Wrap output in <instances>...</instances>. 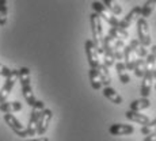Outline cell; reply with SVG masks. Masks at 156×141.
Wrapping results in <instances>:
<instances>
[{
	"label": "cell",
	"instance_id": "obj_1",
	"mask_svg": "<svg viewBox=\"0 0 156 141\" xmlns=\"http://www.w3.org/2000/svg\"><path fill=\"white\" fill-rule=\"evenodd\" d=\"M18 80L20 82V87H22V94L25 98L26 103L30 107L34 106V103L37 102V99L34 97L31 87V76H30V69L27 67H20L18 69Z\"/></svg>",
	"mask_w": 156,
	"mask_h": 141
},
{
	"label": "cell",
	"instance_id": "obj_2",
	"mask_svg": "<svg viewBox=\"0 0 156 141\" xmlns=\"http://www.w3.org/2000/svg\"><path fill=\"white\" fill-rule=\"evenodd\" d=\"M90 23H91L92 41H94V44H95V46H97L99 55L102 56L103 55V40H105L103 26H102V18L97 12H92L91 15H90Z\"/></svg>",
	"mask_w": 156,
	"mask_h": 141
},
{
	"label": "cell",
	"instance_id": "obj_3",
	"mask_svg": "<svg viewBox=\"0 0 156 141\" xmlns=\"http://www.w3.org/2000/svg\"><path fill=\"white\" fill-rule=\"evenodd\" d=\"M44 110H45L44 100H37L34 103V106L31 107V115H30L29 124H27V134L29 136H35V134H37L38 121H40Z\"/></svg>",
	"mask_w": 156,
	"mask_h": 141
},
{
	"label": "cell",
	"instance_id": "obj_4",
	"mask_svg": "<svg viewBox=\"0 0 156 141\" xmlns=\"http://www.w3.org/2000/svg\"><path fill=\"white\" fill-rule=\"evenodd\" d=\"M102 62L106 64L109 68L115 65V56H114V38L107 33L103 40V55H102Z\"/></svg>",
	"mask_w": 156,
	"mask_h": 141
},
{
	"label": "cell",
	"instance_id": "obj_5",
	"mask_svg": "<svg viewBox=\"0 0 156 141\" xmlns=\"http://www.w3.org/2000/svg\"><path fill=\"white\" fill-rule=\"evenodd\" d=\"M91 7H92V10H94V12H97L102 19L106 20L110 26H119V20H118V18H117V15H114L103 3L92 2Z\"/></svg>",
	"mask_w": 156,
	"mask_h": 141
},
{
	"label": "cell",
	"instance_id": "obj_6",
	"mask_svg": "<svg viewBox=\"0 0 156 141\" xmlns=\"http://www.w3.org/2000/svg\"><path fill=\"white\" fill-rule=\"evenodd\" d=\"M84 49H86V56H87V61H88L90 68H98L101 64L99 60V52H98L97 46H95L94 41L92 40H87L84 42Z\"/></svg>",
	"mask_w": 156,
	"mask_h": 141
},
{
	"label": "cell",
	"instance_id": "obj_7",
	"mask_svg": "<svg viewBox=\"0 0 156 141\" xmlns=\"http://www.w3.org/2000/svg\"><path fill=\"white\" fill-rule=\"evenodd\" d=\"M4 121H5V124H7L8 126L12 129V132L16 134V136L22 137V139H25V137L29 136L27 134V128L23 126V124L12 113L4 114Z\"/></svg>",
	"mask_w": 156,
	"mask_h": 141
},
{
	"label": "cell",
	"instance_id": "obj_8",
	"mask_svg": "<svg viewBox=\"0 0 156 141\" xmlns=\"http://www.w3.org/2000/svg\"><path fill=\"white\" fill-rule=\"evenodd\" d=\"M137 35H139V41L144 46H151V34H149V25L147 18L140 16L137 19Z\"/></svg>",
	"mask_w": 156,
	"mask_h": 141
},
{
	"label": "cell",
	"instance_id": "obj_9",
	"mask_svg": "<svg viewBox=\"0 0 156 141\" xmlns=\"http://www.w3.org/2000/svg\"><path fill=\"white\" fill-rule=\"evenodd\" d=\"M154 69L155 68H147L145 73L143 76L141 87H140V94L143 98H148L152 91V83H154Z\"/></svg>",
	"mask_w": 156,
	"mask_h": 141
},
{
	"label": "cell",
	"instance_id": "obj_10",
	"mask_svg": "<svg viewBox=\"0 0 156 141\" xmlns=\"http://www.w3.org/2000/svg\"><path fill=\"white\" fill-rule=\"evenodd\" d=\"M16 80H18V69H14L12 75H10L8 77H5L4 84H3L2 90H0V102H4V100L8 99L11 91H12V88L15 86V83H16Z\"/></svg>",
	"mask_w": 156,
	"mask_h": 141
},
{
	"label": "cell",
	"instance_id": "obj_11",
	"mask_svg": "<svg viewBox=\"0 0 156 141\" xmlns=\"http://www.w3.org/2000/svg\"><path fill=\"white\" fill-rule=\"evenodd\" d=\"M141 16V7L140 5H136L133 7L130 11L126 14V16H124L121 20H119V26L118 27H122V29H129L132 26L133 22H137V19Z\"/></svg>",
	"mask_w": 156,
	"mask_h": 141
},
{
	"label": "cell",
	"instance_id": "obj_12",
	"mask_svg": "<svg viewBox=\"0 0 156 141\" xmlns=\"http://www.w3.org/2000/svg\"><path fill=\"white\" fill-rule=\"evenodd\" d=\"M52 118H53V111L50 109H45L42 115H41V118H40V121H38V126H37V134L38 136H44V134L46 133Z\"/></svg>",
	"mask_w": 156,
	"mask_h": 141
},
{
	"label": "cell",
	"instance_id": "obj_13",
	"mask_svg": "<svg viewBox=\"0 0 156 141\" xmlns=\"http://www.w3.org/2000/svg\"><path fill=\"white\" fill-rule=\"evenodd\" d=\"M109 133L112 136H128L134 133V126L126 124H113L109 128Z\"/></svg>",
	"mask_w": 156,
	"mask_h": 141
},
{
	"label": "cell",
	"instance_id": "obj_14",
	"mask_svg": "<svg viewBox=\"0 0 156 141\" xmlns=\"http://www.w3.org/2000/svg\"><path fill=\"white\" fill-rule=\"evenodd\" d=\"M125 117H126V119H129V121L136 122V124H140V125H147L151 122L148 115L141 114V111H134V110H130V109L125 113Z\"/></svg>",
	"mask_w": 156,
	"mask_h": 141
},
{
	"label": "cell",
	"instance_id": "obj_15",
	"mask_svg": "<svg viewBox=\"0 0 156 141\" xmlns=\"http://www.w3.org/2000/svg\"><path fill=\"white\" fill-rule=\"evenodd\" d=\"M134 49L130 46V45H126L124 49V61L126 64L128 71H133L134 69V64H136V57H134Z\"/></svg>",
	"mask_w": 156,
	"mask_h": 141
},
{
	"label": "cell",
	"instance_id": "obj_16",
	"mask_svg": "<svg viewBox=\"0 0 156 141\" xmlns=\"http://www.w3.org/2000/svg\"><path fill=\"white\" fill-rule=\"evenodd\" d=\"M22 103L18 100H12V102H8V100H4V102H0V111L3 114H7V113H16V111H20L22 110Z\"/></svg>",
	"mask_w": 156,
	"mask_h": 141
},
{
	"label": "cell",
	"instance_id": "obj_17",
	"mask_svg": "<svg viewBox=\"0 0 156 141\" xmlns=\"http://www.w3.org/2000/svg\"><path fill=\"white\" fill-rule=\"evenodd\" d=\"M88 77H90V83H91V87L94 90H101L103 83H102V77L99 73V69L98 68H90L88 71Z\"/></svg>",
	"mask_w": 156,
	"mask_h": 141
},
{
	"label": "cell",
	"instance_id": "obj_18",
	"mask_svg": "<svg viewBox=\"0 0 156 141\" xmlns=\"http://www.w3.org/2000/svg\"><path fill=\"white\" fill-rule=\"evenodd\" d=\"M103 97L107 98L114 104H122V102H124V99H122L121 95H119L118 92L110 86H107V87L103 88Z\"/></svg>",
	"mask_w": 156,
	"mask_h": 141
},
{
	"label": "cell",
	"instance_id": "obj_19",
	"mask_svg": "<svg viewBox=\"0 0 156 141\" xmlns=\"http://www.w3.org/2000/svg\"><path fill=\"white\" fill-rule=\"evenodd\" d=\"M129 45H130V46L134 49V53H136V56H137V57L145 58V57L149 55L148 50H147V46H144V45L140 42L139 38H133V40H130Z\"/></svg>",
	"mask_w": 156,
	"mask_h": 141
},
{
	"label": "cell",
	"instance_id": "obj_20",
	"mask_svg": "<svg viewBox=\"0 0 156 141\" xmlns=\"http://www.w3.org/2000/svg\"><path fill=\"white\" fill-rule=\"evenodd\" d=\"M151 106V100L148 98H140V99H136V100L130 102V110H134V111H143V110H147L149 109Z\"/></svg>",
	"mask_w": 156,
	"mask_h": 141
},
{
	"label": "cell",
	"instance_id": "obj_21",
	"mask_svg": "<svg viewBox=\"0 0 156 141\" xmlns=\"http://www.w3.org/2000/svg\"><path fill=\"white\" fill-rule=\"evenodd\" d=\"M109 34L112 35L114 40H126V38H129L128 30L122 29V27H118V26H110Z\"/></svg>",
	"mask_w": 156,
	"mask_h": 141
},
{
	"label": "cell",
	"instance_id": "obj_22",
	"mask_svg": "<svg viewBox=\"0 0 156 141\" xmlns=\"http://www.w3.org/2000/svg\"><path fill=\"white\" fill-rule=\"evenodd\" d=\"M98 69H99V73H101V77H102V83H103L105 87L110 86V83H112V76H110V68L107 67L106 64H103V62H101L99 67H98Z\"/></svg>",
	"mask_w": 156,
	"mask_h": 141
},
{
	"label": "cell",
	"instance_id": "obj_23",
	"mask_svg": "<svg viewBox=\"0 0 156 141\" xmlns=\"http://www.w3.org/2000/svg\"><path fill=\"white\" fill-rule=\"evenodd\" d=\"M145 69H147V65H145V60H143L141 57H137L136 60V64H134V75H136V77H141L144 76V73H145Z\"/></svg>",
	"mask_w": 156,
	"mask_h": 141
},
{
	"label": "cell",
	"instance_id": "obj_24",
	"mask_svg": "<svg viewBox=\"0 0 156 141\" xmlns=\"http://www.w3.org/2000/svg\"><path fill=\"white\" fill-rule=\"evenodd\" d=\"M156 7V0H147L145 3H144V5L141 7V16L143 18H148L151 16L152 12H154Z\"/></svg>",
	"mask_w": 156,
	"mask_h": 141
},
{
	"label": "cell",
	"instance_id": "obj_25",
	"mask_svg": "<svg viewBox=\"0 0 156 141\" xmlns=\"http://www.w3.org/2000/svg\"><path fill=\"white\" fill-rule=\"evenodd\" d=\"M7 18H8L7 0H0V27L7 23Z\"/></svg>",
	"mask_w": 156,
	"mask_h": 141
},
{
	"label": "cell",
	"instance_id": "obj_26",
	"mask_svg": "<svg viewBox=\"0 0 156 141\" xmlns=\"http://www.w3.org/2000/svg\"><path fill=\"white\" fill-rule=\"evenodd\" d=\"M103 4L106 5L114 15H117V16L122 14V7L117 3V0H103Z\"/></svg>",
	"mask_w": 156,
	"mask_h": 141
},
{
	"label": "cell",
	"instance_id": "obj_27",
	"mask_svg": "<svg viewBox=\"0 0 156 141\" xmlns=\"http://www.w3.org/2000/svg\"><path fill=\"white\" fill-rule=\"evenodd\" d=\"M156 129V118L154 119V121H151L149 124H147V125H143L141 129H140V133L143 134V136H148L149 133H152Z\"/></svg>",
	"mask_w": 156,
	"mask_h": 141
},
{
	"label": "cell",
	"instance_id": "obj_28",
	"mask_svg": "<svg viewBox=\"0 0 156 141\" xmlns=\"http://www.w3.org/2000/svg\"><path fill=\"white\" fill-rule=\"evenodd\" d=\"M12 72H14V69H10L8 67H5L4 64H2V62H0V76L8 77L10 75H12Z\"/></svg>",
	"mask_w": 156,
	"mask_h": 141
},
{
	"label": "cell",
	"instance_id": "obj_29",
	"mask_svg": "<svg viewBox=\"0 0 156 141\" xmlns=\"http://www.w3.org/2000/svg\"><path fill=\"white\" fill-rule=\"evenodd\" d=\"M118 79L122 84H129L130 83V76H129L128 72H124V73H119L118 75Z\"/></svg>",
	"mask_w": 156,
	"mask_h": 141
},
{
	"label": "cell",
	"instance_id": "obj_30",
	"mask_svg": "<svg viewBox=\"0 0 156 141\" xmlns=\"http://www.w3.org/2000/svg\"><path fill=\"white\" fill-rule=\"evenodd\" d=\"M26 141H50L48 137H44V136H41L40 139H31V140H26Z\"/></svg>",
	"mask_w": 156,
	"mask_h": 141
},
{
	"label": "cell",
	"instance_id": "obj_31",
	"mask_svg": "<svg viewBox=\"0 0 156 141\" xmlns=\"http://www.w3.org/2000/svg\"><path fill=\"white\" fill-rule=\"evenodd\" d=\"M151 53H154V55L156 56V45H152L151 46Z\"/></svg>",
	"mask_w": 156,
	"mask_h": 141
},
{
	"label": "cell",
	"instance_id": "obj_32",
	"mask_svg": "<svg viewBox=\"0 0 156 141\" xmlns=\"http://www.w3.org/2000/svg\"><path fill=\"white\" fill-rule=\"evenodd\" d=\"M155 90H156V86H155Z\"/></svg>",
	"mask_w": 156,
	"mask_h": 141
}]
</instances>
